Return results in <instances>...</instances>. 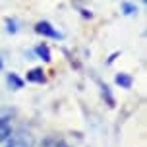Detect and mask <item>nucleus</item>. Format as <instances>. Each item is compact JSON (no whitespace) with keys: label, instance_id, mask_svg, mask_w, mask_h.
Here are the masks:
<instances>
[{"label":"nucleus","instance_id":"nucleus-14","mask_svg":"<svg viewBox=\"0 0 147 147\" xmlns=\"http://www.w3.org/2000/svg\"><path fill=\"white\" fill-rule=\"evenodd\" d=\"M6 147H12V143H10V140H8V143H6Z\"/></svg>","mask_w":147,"mask_h":147},{"label":"nucleus","instance_id":"nucleus-9","mask_svg":"<svg viewBox=\"0 0 147 147\" xmlns=\"http://www.w3.org/2000/svg\"><path fill=\"white\" fill-rule=\"evenodd\" d=\"M120 10H122V14H124V16L138 14V6H136V4H132V2H122V4H120Z\"/></svg>","mask_w":147,"mask_h":147},{"label":"nucleus","instance_id":"nucleus-3","mask_svg":"<svg viewBox=\"0 0 147 147\" xmlns=\"http://www.w3.org/2000/svg\"><path fill=\"white\" fill-rule=\"evenodd\" d=\"M114 83L120 85L122 89H130L134 85V78L130 76V74H126V72H118L116 76H114Z\"/></svg>","mask_w":147,"mask_h":147},{"label":"nucleus","instance_id":"nucleus-2","mask_svg":"<svg viewBox=\"0 0 147 147\" xmlns=\"http://www.w3.org/2000/svg\"><path fill=\"white\" fill-rule=\"evenodd\" d=\"M12 147H33L35 145V140H33V136L31 134H18V136H12V140H10Z\"/></svg>","mask_w":147,"mask_h":147},{"label":"nucleus","instance_id":"nucleus-1","mask_svg":"<svg viewBox=\"0 0 147 147\" xmlns=\"http://www.w3.org/2000/svg\"><path fill=\"white\" fill-rule=\"evenodd\" d=\"M35 33H39L43 37H49V39H62V33L54 29L51 22H45V20L35 23Z\"/></svg>","mask_w":147,"mask_h":147},{"label":"nucleus","instance_id":"nucleus-5","mask_svg":"<svg viewBox=\"0 0 147 147\" xmlns=\"http://www.w3.org/2000/svg\"><path fill=\"white\" fill-rule=\"evenodd\" d=\"M35 54L43 60V62H51V60H52L51 49H49V45H47V43H39V45H37V47H35Z\"/></svg>","mask_w":147,"mask_h":147},{"label":"nucleus","instance_id":"nucleus-15","mask_svg":"<svg viewBox=\"0 0 147 147\" xmlns=\"http://www.w3.org/2000/svg\"><path fill=\"white\" fill-rule=\"evenodd\" d=\"M0 122H4V118H0Z\"/></svg>","mask_w":147,"mask_h":147},{"label":"nucleus","instance_id":"nucleus-11","mask_svg":"<svg viewBox=\"0 0 147 147\" xmlns=\"http://www.w3.org/2000/svg\"><path fill=\"white\" fill-rule=\"evenodd\" d=\"M80 14L83 16L85 20H91V18H93V12H91V10H87V8H80Z\"/></svg>","mask_w":147,"mask_h":147},{"label":"nucleus","instance_id":"nucleus-12","mask_svg":"<svg viewBox=\"0 0 147 147\" xmlns=\"http://www.w3.org/2000/svg\"><path fill=\"white\" fill-rule=\"evenodd\" d=\"M118 56H120V52H112V54H110V56H109V60H107V64H109V66H110V64H112V62H114V60H116L118 58Z\"/></svg>","mask_w":147,"mask_h":147},{"label":"nucleus","instance_id":"nucleus-8","mask_svg":"<svg viewBox=\"0 0 147 147\" xmlns=\"http://www.w3.org/2000/svg\"><path fill=\"white\" fill-rule=\"evenodd\" d=\"M101 95H103V99L107 101L109 107H114V105H116L114 97H112V93H110V87L107 85V83H101Z\"/></svg>","mask_w":147,"mask_h":147},{"label":"nucleus","instance_id":"nucleus-6","mask_svg":"<svg viewBox=\"0 0 147 147\" xmlns=\"http://www.w3.org/2000/svg\"><path fill=\"white\" fill-rule=\"evenodd\" d=\"M12 136H14V130H12V126L8 124V120L0 122V143L12 140Z\"/></svg>","mask_w":147,"mask_h":147},{"label":"nucleus","instance_id":"nucleus-4","mask_svg":"<svg viewBox=\"0 0 147 147\" xmlns=\"http://www.w3.org/2000/svg\"><path fill=\"white\" fill-rule=\"evenodd\" d=\"M25 80L31 81V83H45V81H47V76H45L43 68H33V70L27 72Z\"/></svg>","mask_w":147,"mask_h":147},{"label":"nucleus","instance_id":"nucleus-7","mask_svg":"<svg viewBox=\"0 0 147 147\" xmlns=\"http://www.w3.org/2000/svg\"><path fill=\"white\" fill-rule=\"evenodd\" d=\"M8 85H10V87L14 89V91H18V89H23V85H25V81L22 80V78H20V76H18V74H8Z\"/></svg>","mask_w":147,"mask_h":147},{"label":"nucleus","instance_id":"nucleus-10","mask_svg":"<svg viewBox=\"0 0 147 147\" xmlns=\"http://www.w3.org/2000/svg\"><path fill=\"white\" fill-rule=\"evenodd\" d=\"M6 25H8V27H6L8 33H18V23H16L14 20H10V18H8V20H6Z\"/></svg>","mask_w":147,"mask_h":147},{"label":"nucleus","instance_id":"nucleus-13","mask_svg":"<svg viewBox=\"0 0 147 147\" xmlns=\"http://www.w3.org/2000/svg\"><path fill=\"white\" fill-rule=\"evenodd\" d=\"M0 70H4V62H2V58H0Z\"/></svg>","mask_w":147,"mask_h":147}]
</instances>
